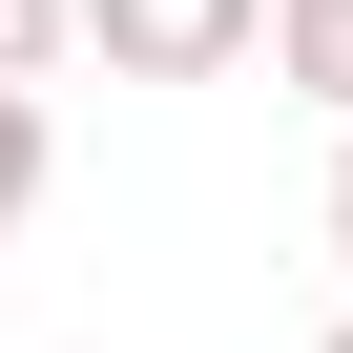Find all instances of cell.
<instances>
[{"instance_id":"3","label":"cell","mask_w":353,"mask_h":353,"mask_svg":"<svg viewBox=\"0 0 353 353\" xmlns=\"http://www.w3.org/2000/svg\"><path fill=\"white\" fill-rule=\"evenodd\" d=\"M42 166H63V145H42V83H0V229L42 208Z\"/></svg>"},{"instance_id":"4","label":"cell","mask_w":353,"mask_h":353,"mask_svg":"<svg viewBox=\"0 0 353 353\" xmlns=\"http://www.w3.org/2000/svg\"><path fill=\"white\" fill-rule=\"evenodd\" d=\"M42 63H83V0H0V83H42Z\"/></svg>"},{"instance_id":"5","label":"cell","mask_w":353,"mask_h":353,"mask_svg":"<svg viewBox=\"0 0 353 353\" xmlns=\"http://www.w3.org/2000/svg\"><path fill=\"white\" fill-rule=\"evenodd\" d=\"M332 270H353V125H332Z\"/></svg>"},{"instance_id":"2","label":"cell","mask_w":353,"mask_h":353,"mask_svg":"<svg viewBox=\"0 0 353 353\" xmlns=\"http://www.w3.org/2000/svg\"><path fill=\"white\" fill-rule=\"evenodd\" d=\"M270 83L353 125V0H270Z\"/></svg>"},{"instance_id":"1","label":"cell","mask_w":353,"mask_h":353,"mask_svg":"<svg viewBox=\"0 0 353 353\" xmlns=\"http://www.w3.org/2000/svg\"><path fill=\"white\" fill-rule=\"evenodd\" d=\"M83 63L104 83H229V63H270V0H83Z\"/></svg>"},{"instance_id":"6","label":"cell","mask_w":353,"mask_h":353,"mask_svg":"<svg viewBox=\"0 0 353 353\" xmlns=\"http://www.w3.org/2000/svg\"><path fill=\"white\" fill-rule=\"evenodd\" d=\"M312 353H353V312H332V332H312Z\"/></svg>"}]
</instances>
